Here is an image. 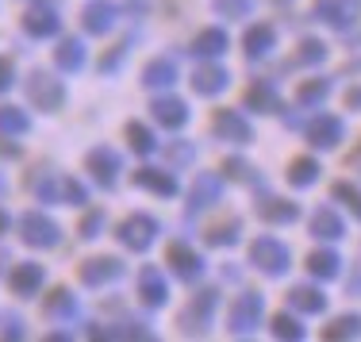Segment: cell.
Instances as JSON below:
<instances>
[{
	"label": "cell",
	"instance_id": "obj_1",
	"mask_svg": "<svg viewBox=\"0 0 361 342\" xmlns=\"http://www.w3.org/2000/svg\"><path fill=\"white\" fill-rule=\"evenodd\" d=\"M250 262L262 273H269V277H281V273L288 269V246L277 243V238H269V235H262L250 243Z\"/></svg>",
	"mask_w": 361,
	"mask_h": 342
},
{
	"label": "cell",
	"instance_id": "obj_2",
	"mask_svg": "<svg viewBox=\"0 0 361 342\" xmlns=\"http://www.w3.org/2000/svg\"><path fill=\"white\" fill-rule=\"evenodd\" d=\"M262 312H265V300L257 293H243L227 312V327L231 335H250V331L262 323Z\"/></svg>",
	"mask_w": 361,
	"mask_h": 342
},
{
	"label": "cell",
	"instance_id": "obj_3",
	"mask_svg": "<svg viewBox=\"0 0 361 342\" xmlns=\"http://www.w3.org/2000/svg\"><path fill=\"white\" fill-rule=\"evenodd\" d=\"M20 231H23V243L27 246H54L58 243V224L47 216H39V212H27V216L20 219Z\"/></svg>",
	"mask_w": 361,
	"mask_h": 342
},
{
	"label": "cell",
	"instance_id": "obj_4",
	"mask_svg": "<svg viewBox=\"0 0 361 342\" xmlns=\"http://www.w3.org/2000/svg\"><path fill=\"white\" fill-rule=\"evenodd\" d=\"M27 97L35 100L42 112H54V108L62 104L66 89H62V81H54L50 73H31V81H27Z\"/></svg>",
	"mask_w": 361,
	"mask_h": 342
},
{
	"label": "cell",
	"instance_id": "obj_5",
	"mask_svg": "<svg viewBox=\"0 0 361 342\" xmlns=\"http://www.w3.org/2000/svg\"><path fill=\"white\" fill-rule=\"evenodd\" d=\"M154 235H158V224H154L150 216H131L123 219V227H119V238H123V246H131V250H146V246L154 243Z\"/></svg>",
	"mask_w": 361,
	"mask_h": 342
},
{
	"label": "cell",
	"instance_id": "obj_6",
	"mask_svg": "<svg viewBox=\"0 0 361 342\" xmlns=\"http://www.w3.org/2000/svg\"><path fill=\"white\" fill-rule=\"evenodd\" d=\"M315 16H319L323 23H331V28L346 31L350 23L357 20V4L354 0H315Z\"/></svg>",
	"mask_w": 361,
	"mask_h": 342
},
{
	"label": "cell",
	"instance_id": "obj_7",
	"mask_svg": "<svg viewBox=\"0 0 361 342\" xmlns=\"http://www.w3.org/2000/svg\"><path fill=\"white\" fill-rule=\"evenodd\" d=\"M85 166H89V173L97 177L104 189H111V185H116V173H119V154L108 150V147H97V150H89Z\"/></svg>",
	"mask_w": 361,
	"mask_h": 342
},
{
	"label": "cell",
	"instance_id": "obj_8",
	"mask_svg": "<svg viewBox=\"0 0 361 342\" xmlns=\"http://www.w3.org/2000/svg\"><path fill=\"white\" fill-rule=\"evenodd\" d=\"M307 139H312V147L319 150H331L342 142V119L338 116H315L312 123H307Z\"/></svg>",
	"mask_w": 361,
	"mask_h": 342
},
{
	"label": "cell",
	"instance_id": "obj_9",
	"mask_svg": "<svg viewBox=\"0 0 361 342\" xmlns=\"http://www.w3.org/2000/svg\"><path fill=\"white\" fill-rule=\"evenodd\" d=\"M216 288H208V293H200L192 304H188V312L180 315V327H185V335H192V331H204L212 319V307H216Z\"/></svg>",
	"mask_w": 361,
	"mask_h": 342
},
{
	"label": "cell",
	"instance_id": "obj_10",
	"mask_svg": "<svg viewBox=\"0 0 361 342\" xmlns=\"http://www.w3.org/2000/svg\"><path fill=\"white\" fill-rule=\"evenodd\" d=\"M116 277H123V262L119 258H89L81 266V281L85 285H108V281H116Z\"/></svg>",
	"mask_w": 361,
	"mask_h": 342
},
{
	"label": "cell",
	"instance_id": "obj_11",
	"mask_svg": "<svg viewBox=\"0 0 361 342\" xmlns=\"http://www.w3.org/2000/svg\"><path fill=\"white\" fill-rule=\"evenodd\" d=\"M139 296H142V304H150V307H161V304L169 300L166 277H161L158 266H146V269L139 273Z\"/></svg>",
	"mask_w": 361,
	"mask_h": 342
},
{
	"label": "cell",
	"instance_id": "obj_12",
	"mask_svg": "<svg viewBox=\"0 0 361 342\" xmlns=\"http://www.w3.org/2000/svg\"><path fill=\"white\" fill-rule=\"evenodd\" d=\"M212 127H216V135H223L227 142H250V139H254L250 123H246L238 112H227V108H223V112H216V123H212Z\"/></svg>",
	"mask_w": 361,
	"mask_h": 342
},
{
	"label": "cell",
	"instance_id": "obj_13",
	"mask_svg": "<svg viewBox=\"0 0 361 342\" xmlns=\"http://www.w3.org/2000/svg\"><path fill=\"white\" fill-rule=\"evenodd\" d=\"M166 258H169V266H173L185 281H192V277H200V273H204V258L196 250H188L185 243H173Z\"/></svg>",
	"mask_w": 361,
	"mask_h": 342
},
{
	"label": "cell",
	"instance_id": "obj_14",
	"mask_svg": "<svg viewBox=\"0 0 361 342\" xmlns=\"http://www.w3.org/2000/svg\"><path fill=\"white\" fill-rule=\"evenodd\" d=\"M223 193V177L219 173H200L192 181V193H188V204L192 208H208V204H216Z\"/></svg>",
	"mask_w": 361,
	"mask_h": 342
},
{
	"label": "cell",
	"instance_id": "obj_15",
	"mask_svg": "<svg viewBox=\"0 0 361 342\" xmlns=\"http://www.w3.org/2000/svg\"><path fill=\"white\" fill-rule=\"evenodd\" d=\"M23 28H27V35L50 39V35H58V28H62V20L54 16V8H31V12L23 16Z\"/></svg>",
	"mask_w": 361,
	"mask_h": 342
},
{
	"label": "cell",
	"instance_id": "obj_16",
	"mask_svg": "<svg viewBox=\"0 0 361 342\" xmlns=\"http://www.w3.org/2000/svg\"><path fill=\"white\" fill-rule=\"evenodd\" d=\"M227 70H219V66H200V70L192 73V89L200 92V97H216V92L227 89Z\"/></svg>",
	"mask_w": 361,
	"mask_h": 342
},
{
	"label": "cell",
	"instance_id": "obj_17",
	"mask_svg": "<svg viewBox=\"0 0 361 342\" xmlns=\"http://www.w3.org/2000/svg\"><path fill=\"white\" fill-rule=\"evenodd\" d=\"M243 47H246V54H250V58H265L273 47H277V31H273L269 23H254V28L246 31Z\"/></svg>",
	"mask_w": 361,
	"mask_h": 342
},
{
	"label": "cell",
	"instance_id": "obj_18",
	"mask_svg": "<svg viewBox=\"0 0 361 342\" xmlns=\"http://www.w3.org/2000/svg\"><path fill=\"white\" fill-rule=\"evenodd\" d=\"M257 216H262L265 224H296L300 208L292 200H277V196H269V200L257 204Z\"/></svg>",
	"mask_w": 361,
	"mask_h": 342
},
{
	"label": "cell",
	"instance_id": "obj_19",
	"mask_svg": "<svg viewBox=\"0 0 361 342\" xmlns=\"http://www.w3.org/2000/svg\"><path fill=\"white\" fill-rule=\"evenodd\" d=\"M154 119H158L161 127H185V123H188V108H185V100H177V97H161V100H154Z\"/></svg>",
	"mask_w": 361,
	"mask_h": 342
},
{
	"label": "cell",
	"instance_id": "obj_20",
	"mask_svg": "<svg viewBox=\"0 0 361 342\" xmlns=\"http://www.w3.org/2000/svg\"><path fill=\"white\" fill-rule=\"evenodd\" d=\"M173 81H177V66L169 62V58H154V62H146V70H142L146 89H169Z\"/></svg>",
	"mask_w": 361,
	"mask_h": 342
},
{
	"label": "cell",
	"instance_id": "obj_21",
	"mask_svg": "<svg viewBox=\"0 0 361 342\" xmlns=\"http://www.w3.org/2000/svg\"><path fill=\"white\" fill-rule=\"evenodd\" d=\"M8 285H12V293L31 296V293H35V288L42 285V266H31V262L16 266V269H12V277H8Z\"/></svg>",
	"mask_w": 361,
	"mask_h": 342
},
{
	"label": "cell",
	"instance_id": "obj_22",
	"mask_svg": "<svg viewBox=\"0 0 361 342\" xmlns=\"http://www.w3.org/2000/svg\"><path fill=\"white\" fill-rule=\"evenodd\" d=\"M246 104H250L254 112H277L281 100H277V89H273L269 81H254L250 89H246Z\"/></svg>",
	"mask_w": 361,
	"mask_h": 342
},
{
	"label": "cell",
	"instance_id": "obj_23",
	"mask_svg": "<svg viewBox=\"0 0 361 342\" xmlns=\"http://www.w3.org/2000/svg\"><path fill=\"white\" fill-rule=\"evenodd\" d=\"M288 304L296 307V312H307V315H319L326 307V296L319 293V288H307V285H296L288 293Z\"/></svg>",
	"mask_w": 361,
	"mask_h": 342
},
{
	"label": "cell",
	"instance_id": "obj_24",
	"mask_svg": "<svg viewBox=\"0 0 361 342\" xmlns=\"http://www.w3.org/2000/svg\"><path fill=\"white\" fill-rule=\"evenodd\" d=\"M223 50H227V35H223L219 28H208V31H200V35L192 39V54L196 58H219Z\"/></svg>",
	"mask_w": 361,
	"mask_h": 342
},
{
	"label": "cell",
	"instance_id": "obj_25",
	"mask_svg": "<svg viewBox=\"0 0 361 342\" xmlns=\"http://www.w3.org/2000/svg\"><path fill=\"white\" fill-rule=\"evenodd\" d=\"M111 20H116V4H111V0H97V4L85 8V28H89L92 35L108 31V28H111Z\"/></svg>",
	"mask_w": 361,
	"mask_h": 342
},
{
	"label": "cell",
	"instance_id": "obj_26",
	"mask_svg": "<svg viewBox=\"0 0 361 342\" xmlns=\"http://www.w3.org/2000/svg\"><path fill=\"white\" fill-rule=\"evenodd\" d=\"M135 185H142V189H150L158 196H173L177 193V181L169 173H161V169H139V173H135Z\"/></svg>",
	"mask_w": 361,
	"mask_h": 342
},
{
	"label": "cell",
	"instance_id": "obj_27",
	"mask_svg": "<svg viewBox=\"0 0 361 342\" xmlns=\"http://www.w3.org/2000/svg\"><path fill=\"white\" fill-rule=\"evenodd\" d=\"M288 181L296 185V189H307V185L319 181V161L315 158H296L288 166Z\"/></svg>",
	"mask_w": 361,
	"mask_h": 342
},
{
	"label": "cell",
	"instance_id": "obj_28",
	"mask_svg": "<svg viewBox=\"0 0 361 342\" xmlns=\"http://www.w3.org/2000/svg\"><path fill=\"white\" fill-rule=\"evenodd\" d=\"M338 254L334 250H315L312 258H307V269H312V277H319V281H331V277H338Z\"/></svg>",
	"mask_w": 361,
	"mask_h": 342
},
{
	"label": "cell",
	"instance_id": "obj_29",
	"mask_svg": "<svg viewBox=\"0 0 361 342\" xmlns=\"http://www.w3.org/2000/svg\"><path fill=\"white\" fill-rule=\"evenodd\" d=\"M312 235L315 238H342V219L331 208H319L312 216Z\"/></svg>",
	"mask_w": 361,
	"mask_h": 342
},
{
	"label": "cell",
	"instance_id": "obj_30",
	"mask_svg": "<svg viewBox=\"0 0 361 342\" xmlns=\"http://www.w3.org/2000/svg\"><path fill=\"white\" fill-rule=\"evenodd\" d=\"M54 58H58L62 70H81V62H85L81 39H62V42H58V50H54Z\"/></svg>",
	"mask_w": 361,
	"mask_h": 342
},
{
	"label": "cell",
	"instance_id": "obj_31",
	"mask_svg": "<svg viewBox=\"0 0 361 342\" xmlns=\"http://www.w3.org/2000/svg\"><path fill=\"white\" fill-rule=\"evenodd\" d=\"M361 335V315H342V319H334L331 327H323V338L338 342V338H357Z\"/></svg>",
	"mask_w": 361,
	"mask_h": 342
},
{
	"label": "cell",
	"instance_id": "obj_32",
	"mask_svg": "<svg viewBox=\"0 0 361 342\" xmlns=\"http://www.w3.org/2000/svg\"><path fill=\"white\" fill-rule=\"evenodd\" d=\"M42 312H47L50 319H62V315H73V296L66 293V288H54V293L47 296V304H42Z\"/></svg>",
	"mask_w": 361,
	"mask_h": 342
},
{
	"label": "cell",
	"instance_id": "obj_33",
	"mask_svg": "<svg viewBox=\"0 0 361 342\" xmlns=\"http://www.w3.org/2000/svg\"><path fill=\"white\" fill-rule=\"evenodd\" d=\"M326 92H331V81L315 77V81H304V85H300L296 100H300V104H323V100H326Z\"/></svg>",
	"mask_w": 361,
	"mask_h": 342
},
{
	"label": "cell",
	"instance_id": "obj_34",
	"mask_svg": "<svg viewBox=\"0 0 361 342\" xmlns=\"http://www.w3.org/2000/svg\"><path fill=\"white\" fill-rule=\"evenodd\" d=\"M31 127V119L20 108H0V135H23Z\"/></svg>",
	"mask_w": 361,
	"mask_h": 342
},
{
	"label": "cell",
	"instance_id": "obj_35",
	"mask_svg": "<svg viewBox=\"0 0 361 342\" xmlns=\"http://www.w3.org/2000/svg\"><path fill=\"white\" fill-rule=\"evenodd\" d=\"M238 227H243L238 219H227V224H216V227L208 231V243H212V246H231V243H238Z\"/></svg>",
	"mask_w": 361,
	"mask_h": 342
},
{
	"label": "cell",
	"instance_id": "obj_36",
	"mask_svg": "<svg viewBox=\"0 0 361 342\" xmlns=\"http://www.w3.org/2000/svg\"><path fill=\"white\" fill-rule=\"evenodd\" d=\"M127 139H131V147H135V154H154V135L146 131L142 123H127Z\"/></svg>",
	"mask_w": 361,
	"mask_h": 342
},
{
	"label": "cell",
	"instance_id": "obj_37",
	"mask_svg": "<svg viewBox=\"0 0 361 342\" xmlns=\"http://www.w3.org/2000/svg\"><path fill=\"white\" fill-rule=\"evenodd\" d=\"M273 335H277V338H292V342H300V338H304V327H300V323L292 319V315L281 312V315H273Z\"/></svg>",
	"mask_w": 361,
	"mask_h": 342
},
{
	"label": "cell",
	"instance_id": "obj_38",
	"mask_svg": "<svg viewBox=\"0 0 361 342\" xmlns=\"http://www.w3.org/2000/svg\"><path fill=\"white\" fill-rule=\"evenodd\" d=\"M334 200H342V204H346V208H350V212H354V216L361 219V193L354 189V185L338 181V185H334Z\"/></svg>",
	"mask_w": 361,
	"mask_h": 342
},
{
	"label": "cell",
	"instance_id": "obj_39",
	"mask_svg": "<svg viewBox=\"0 0 361 342\" xmlns=\"http://www.w3.org/2000/svg\"><path fill=\"white\" fill-rule=\"evenodd\" d=\"M326 58V47L319 39H304L300 42V54H296V62H304V66H312V62H323Z\"/></svg>",
	"mask_w": 361,
	"mask_h": 342
},
{
	"label": "cell",
	"instance_id": "obj_40",
	"mask_svg": "<svg viewBox=\"0 0 361 342\" xmlns=\"http://www.w3.org/2000/svg\"><path fill=\"white\" fill-rule=\"evenodd\" d=\"M216 12L227 20H246L250 16V0H216Z\"/></svg>",
	"mask_w": 361,
	"mask_h": 342
},
{
	"label": "cell",
	"instance_id": "obj_41",
	"mask_svg": "<svg viewBox=\"0 0 361 342\" xmlns=\"http://www.w3.org/2000/svg\"><path fill=\"white\" fill-rule=\"evenodd\" d=\"M97 231H104V212H89L81 224V238H97Z\"/></svg>",
	"mask_w": 361,
	"mask_h": 342
},
{
	"label": "cell",
	"instance_id": "obj_42",
	"mask_svg": "<svg viewBox=\"0 0 361 342\" xmlns=\"http://www.w3.org/2000/svg\"><path fill=\"white\" fill-rule=\"evenodd\" d=\"M223 169H227L231 177H238V181H250V166L238 161V158H227V161H223Z\"/></svg>",
	"mask_w": 361,
	"mask_h": 342
},
{
	"label": "cell",
	"instance_id": "obj_43",
	"mask_svg": "<svg viewBox=\"0 0 361 342\" xmlns=\"http://www.w3.org/2000/svg\"><path fill=\"white\" fill-rule=\"evenodd\" d=\"M62 200H70V204H85V189L77 181H62Z\"/></svg>",
	"mask_w": 361,
	"mask_h": 342
},
{
	"label": "cell",
	"instance_id": "obj_44",
	"mask_svg": "<svg viewBox=\"0 0 361 342\" xmlns=\"http://www.w3.org/2000/svg\"><path fill=\"white\" fill-rule=\"evenodd\" d=\"M127 47H131V42H119V47H111V54H108V58H100V70H116L119 58L127 54Z\"/></svg>",
	"mask_w": 361,
	"mask_h": 342
},
{
	"label": "cell",
	"instance_id": "obj_45",
	"mask_svg": "<svg viewBox=\"0 0 361 342\" xmlns=\"http://www.w3.org/2000/svg\"><path fill=\"white\" fill-rule=\"evenodd\" d=\"M169 158L173 161H192V147H185V142H180V147H169Z\"/></svg>",
	"mask_w": 361,
	"mask_h": 342
},
{
	"label": "cell",
	"instance_id": "obj_46",
	"mask_svg": "<svg viewBox=\"0 0 361 342\" xmlns=\"http://www.w3.org/2000/svg\"><path fill=\"white\" fill-rule=\"evenodd\" d=\"M8 85H12V62L0 58V89H8Z\"/></svg>",
	"mask_w": 361,
	"mask_h": 342
},
{
	"label": "cell",
	"instance_id": "obj_47",
	"mask_svg": "<svg viewBox=\"0 0 361 342\" xmlns=\"http://www.w3.org/2000/svg\"><path fill=\"white\" fill-rule=\"evenodd\" d=\"M346 104H350V108H361V89H350V92H346Z\"/></svg>",
	"mask_w": 361,
	"mask_h": 342
},
{
	"label": "cell",
	"instance_id": "obj_48",
	"mask_svg": "<svg viewBox=\"0 0 361 342\" xmlns=\"http://www.w3.org/2000/svg\"><path fill=\"white\" fill-rule=\"evenodd\" d=\"M0 231H8V216H4V212H0Z\"/></svg>",
	"mask_w": 361,
	"mask_h": 342
}]
</instances>
